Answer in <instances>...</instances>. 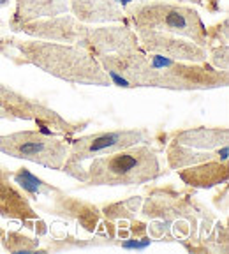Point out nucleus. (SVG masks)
<instances>
[{
  "label": "nucleus",
  "mask_w": 229,
  "mask_h": 254,
  "mask_svg": "<svg viewBox=\"0 0 229 254\" xmlns=\"http://www.w3.org/2000/svg\"><path fill=\"white\" fill-rule=\"evenodd\" d=\"M7 44L18 52L12 62L16 65H36L37 69L72 85L110 87V78L101 67L99 60L78 44L52 43L41 39L5 37Z\"/></svg>",
  "instance_id": "obj_1"
},
{
  "label": "nucleus",
  "mask_w": 229,
  "mask_h": 254,
  "mask_svg": "<svg viewBox=\"0 0 229 254\" xmlns=\"http://www.w3.org/2000/svg\"><path fill=\"white\" fill-rule=\"evenodd\" d=\"M85 186L87 187H130L155 182L166 173L162 168L159 150L150 143L94 157L88 164Z\"/></svg>",
  "instance_id": "obj_2"
},
{
  "label": "nucleus",
  "mask_w": 229,
  "mask_h": 254,
  "mask_svg": "<svg viewBox=\"0 0 229 254\" xmlns=\"http://www.w3.org/2000/svg\"><path fill=\"white\" fill-rule=\"evenodd\" d=\"M123 12L134 30L166 32L206 46V25L192 5L170 0H143L130 2L123 7Z\"/></svg>",
  "instance_id": "obj_3"
},
{
  "label": "nucleus",
  "mask_w": 229,
  "mask_h": 254,
  "mask_svg": "<svg viewBox=\"0 0 229 254\" xmlns=\"http://www.w3.org/2000/svg\"><path fill=\"white\" fill-rule=\"evenodd\" d=\"M139 143H152V134L146 127H129V129L120 127V129H106L79 136L69 143V155L63 163L62 171L78 180L79 184H83L87 177V170L83 168L85 161L134 147Z\"/></svg>",
  "instance_id": "obj_4"
},
{
  "label": "nucleus",
  "mask_w": 229,
  "mask_h": 254,
  "mask_svg": "<svg viewBox=\"0 0 229 254\" xmlns=\"http://www.w3.org/2000/svg\"><path fill=\"white\" fill-rule=\"evenodd\" d=\"M148 62L155 67V88L174 92H198L226 88L229 72L219 71L205 62H180L157 53H146Z\"/></svg>",
  "instance_id": "obj_5"
},
{
  "label": "nucleus",
  "mask_w": 229,
  "mask_h": 254,
  "mask_svg": "<svg viewBox=\"0 0 229 254\" xmlns=\"http://www.w3.org/2000/svg\"><path fill=\"white\" fill-rule=\"evenodd\" d=\"M0 110L20 120H32L36 122L39 131L48 136H65L72 138L76 132H81L90 124V120H67L58 111L50 108L48 104L37 99H30L12 87L0 83Z\"/></svg>",
  "instance_id": "obj_6"
},
{
  "label": "nucleus",
  "mask_w": 229,
  "mask_h": 254,
  "mask_svg": "<svg viewBox=\"0 0 229 254\" xmlns=\"http://www.w3.org/2000/svg\"><path fill=\"white\" fill-rule=\"evenodd\" d=\"M0 152L14 159L39 164L48 170L62 171L69 155V143L65 139L48 136L36 131H18L0 136Z\"/></svg>",
  "instance_id": "obj_7"
},
{
  "label": "nucleus",
  "mask_w": 229,
  "mask_h": 254,
  "mask_svg": "<svg viewBox=\"0 0 229 254\" xmlns=\"http://www.w3.org/2000/svg\"><path fill=\"white\" fill-rule=\"evenodd\" d=\"M110 78V83L120 88H155V67L139 50L118 52L95 57Z\"/></svg>",
  "instance_id": "obj_8"
},
{
  "label": "nucleus",
  "mask_w": 229,
  "mask_h": 254,
  "mask_svg": "<svg viewBox=\"0 0 229 254\" xmlns=\"http://www.w3.org/2000/svg\"><path fill=\"white\" fill-rule=\"evenodd\" d=\"M134 32L138 36L139 48L145 53H157L180 62H205L208 59L205 46H199L185 37L159 30H145V28H138Z\"/></svg>",
  "instance_id": "obj_9"
},
{
  "label": "nucleus",
  "mask_w": 229,
  "mask_h": 254,
  "mask_svg": "<svg viewBox=\"0 0 229 254\" xmlns=\"http://www.w3.org/2000/svg\"><path fill=\"white\" fill-rule=\"evenodd\" d=\"M78 46L87 50L94 57L110 55L118 52H132L139 50V41L134 28L123 23H108L88 27L87 36L78 41Z\"/></svg>",
  "instance_id": "obj_10"
},
{
  "label": "nucleus",
  "mask_w": 229,
  "mask_h": 254,
  "mask_svg": "<svg viewBox=\"0 0 229 254\" xmlns=\"http://www.w3.org/2000/svg\"><path fill=\"white\" fill-rule=\"evenodd\" d=\"M88 27L81 21H78L72 14L50 16V18H41V20L28 21L21 25L16 34H25L30 39L52 41V43H63V44H78L87 36Z\"/></svg>",
  "instance_id": "obj_11"
},
{
  "label": "nucleus",
  "mask_w": 229,
  "mask_h": 254,
  "mask_svg": "<svg viewBox=\"0 0 229 254\" xmlns=\"http://www.w3.org/2000/svg\"><path fill=\"white\" fill-rule=\"evenodd\" d=\"M52 196V205H37V208L52 215H57V217L63 219V221L74 222L76 226L83 228L87 233H94L101 217H103L99 206L90 201H85V199L65 194L60 189L57 192H53Z\"/></svg>",
  "instance_id": "obj_12"
},
{
  "label": "nucleus",
  "mask_w": 229,
  "mask_h": 254,
  "mask_svg": "<svg viewBox=\"0 0 229 254\" xmlns=\"http://www.w3.org/2000/svg\"><path fill=\"white\" fill-rule=\"evenodd\" d=\"M69 12L85 25H130L116 0H67Z\"/></svg>",
  "instance_id": "obj_13"
},
{
  "label": "nucleus",
  "mask_w": 229,
  "mask_h": 254,
  "mask_svg": "<svg viewBox=\"0 0 229 254\" xmlns=\"http://www.w3.org/2000/svg\"><path fill=\"white\" fill-rule=\"evenodd\" d=\"M0 217L21 222L28 230H34V221L39 217L28 196L12 186L9 179H0Z\"/></svg>",
  "instance_id": "obj_14"
},
{
  "label": "nucleus",
  "mask_w": 229,
  "mask_h": 254,
  "mask_svg": "<svg viewBox=\"0 0 229 254\" xmlns=\"http://www.w3.org/2000/svg\"><path fill=\"white\" fill-rule=\"evenodd\" d=\"M14 12L9 20V30L14 34L28 21L69 12L67 0H14Z\"/></svg>",
  "instance_id": "obj_15"
},
{
  "label": "nucleus",
  "mask_w": 229,
  "mask_h": 254,
  "mask_svg": "<svg viewBox=\"0 0 229 254\" xmlns=\"http://www.w3.org/2000/svg\"><path fill=\"white\" fill-rule=\"evenodd\" d=\"M170 141L180 143L196 150H214L229 143V129L222 127H187L170 132Z\"/></svg>",
  "instance_id": "obj_16"
},
{
  "label": "nucleus",
  "mask_w": 229,
  "mask_h": 254,
  "mask_svg": "<svg viewBox=\"0 0 229 254\" xmlns=\"http://www.w3.org/2000/svg\"><path fill=\"white\" fill-rule=\"evenodd\" d=\"M178 177L187 187L192 189H212L221 184H228L229 166L228 161H206L196 166L178 170Z\"/></svg>",
  "instance_id": "obj_17"
},
{
  "label": "nucleus",
  "mask_w": 229,
  "mask_h": 254,
  "mask_svg": "<svg viewBox=\"0 0 229 254\" xmlns=\"http://www.w3.org/2000/svg\"><path fill=\"white\" fill-rule=\"evenodd\" d=\"M164 150H166L168 168L173 171L196 166V164L206 163V161H228L229 154L228 145H222V147L214 148V150H196V148L185 147V145L173 141H168Z\"/></svg>",
  "instance_id": "obj_18"
},
{
  "label": "nucleus",
  "mask_w": 229,
  "mask_h": 254,
  "mask_svg": "<svg viewBox=\"0 0 229 254\" xmlns=\"http://www.w3.org/2000/svg\"><path fill=\"white\" fill-rule=\"evenodd\" d=\"M11 179L14 184L20 186V189L32 199H37L39 196H52L58 190V187L48 184L46 180L39 179L37 175L32 173L28 168H18L16 171H11Z\"/></svg>",
  "instance_id": "obj_19"
},
{
  "label": "nucleus",
  "mask_w": 229,
  "mask_h": 254,
  "mask_svg": "<svg viewBox=\"0 0 229 254\" xmlns=\"http://www.w3.org/2000/svg\"><path fill=\"white\" fill-rule=\"evenodd\" d=\"M141 203L143 196H130L127 199L106 203L101 208V215H104V219H108V221H132L138 215Z\"/></svg>",
  "instance_id": "obj_20"
},
{
  "label": "nucleus",
  "mask_w": 229,
  "mask_h": 254,
  "mask_svg": "<svg viewBox=\"0 0 229 254\" xmlns=\"http://www.w3.org/2000/svg\"><path fill=\"white\" fill-rule=\"evenodd\" d=\"M0 244L7 253H36L39 249L37 238H30L18 231H5L4 237L0 238Z\"/></svg>",
  "instance_id": "obj_21"
},
{
  "label": "nucleus",
  "mask_w": 229,
  "mask_h": 254,
  "mask_svg": "<svg viewBox=\"0 0 229 254\" xmlns=\"http://www.w3.org/2000/svg\"><path fill=\"white\" fill-rule=\"evenodd\" d=\"M212 44H229V18L224 16L222 21L206 27V46Z\"/></svg>",
  "instance_id": "obj_22"
},
{
  "label": "nucleus",
  "mask_w": 229,
  "mask_h": 254,
  "mask_svg": "<svg viewBox=\"0 0 229 254\" xmlns=\"http://www.w3.org/2000/svg\"><path fill=\"white\" fill-rule=\"evenodd\" d=\"M208 62L219 71H229V44H212L206 48Z\"/></svg>",
  "instance_id": "obj_23"
},
{
  "label": "nucleus",
  "mask_w": 229,
  "mask_h": 254,
  "mask_svg": "<svg viewBox=\"0 0 229 254\" xmlns=\"http://www.w3.org/2000/svg\"><path fill=\"white\" fill-rule=\"evenodd\" d=\"M146 228H148V224H146V222L132 219V221H129V226H127V230H129L130 237L143 238V237H146Z\"/></svg>",
  "instance_id": "obj_24"
},
{
  "label": "nucleus",
  "mask_w": 229,
  "mask_h": 254,
  "mask_svg": "<svg viewBox=\"0 0 229 254\" xmlns=\"http://www.w3.org/2000/svg\"><path fill=\"white\" fill-rule=\"evenodd\" d=\"M228 192H229V187H228V184H224L222 192H219V194L214 198V205L222 212H228Z\"/></svg>",
  "instance_id": "obj_25"
},
{
  "label": "nucleus",
  "mask_w": 229,
  "mask_h": 254,
  "mask_svg": "<svg viewBox=\"0 0 229 254\" xmlns=\"http://www.w3.org/2000/svg\"><path fill=\"white\" fill-rule=\"evenodd\" d=\"M0 57H5V59H9L11 62L18 57V52H16L14 48L9 46L7 41H5V37L4 39H0Z\"/></svg>",
  "instance_id": "obj_26"
},
{
  "label": "nucleus",
  "mask_w": 229,
  "mask_h": 254,
  "mask_svg": "<svg viewBox=\"0 0 229 254\" xmlns=\"http://www.w3.org/2000/svg\"><path fill=\"white\" fill-rule=\"evenodd\" d=\"M203 7H205L210 14H217V12H221V4H219V0H206V2H203Z\"/></svg>",
  "instance_id": "obj_27"
},
{
  "label": "nucleus",
  "mask_w": 229,
  "mask_h": 254,
  "mask_svg": "<svg viewBox=\"0 0 229 254\" xmlns=\"http://www.w3.org/2000/svg\"><path fill=\"white\" fill-rule=\"evenodd\" d=\"M34 231H36L37 237H44V235H48V226H46V222L41 221L39 217L34 221Z\"/></svg>",
  "instance_id": "obj_28"
},
{
  "label": "nucleus",
  "mask_w": 229,
  "mask_h": 254,
  "mask_svg": "<svg viewBox=\"0 0 229 254\" xmlns=\"http://www.w3.org/2000/svg\"><path fill=\"white\" fill-rule=\"evenodd\" d=\"M134 2H143V0H134ZM170 2H180V4H194V5H203L205 0H170Z\"/></svg>",
  "instance_id": "obj_29"
},
{
  "label": "nucleus",
  "mask_w": 229,
  "mask_h": 254,
  "mask_svg": "<svg viewBox=\"0 0 229 254\" xmlns=\"http://www.w3.org/2000/svg\"><path fill=\"white\" fill-rule=\"evenodd\" d=\"M0 179H11V171L0 164Z\"/></svg>",
  "instance_id": "obj_30"
},
{
  "label": "nucleus",
  "mask_w": 229,
  "mask_h": 254,
  "mask_svg": "<svg viewBox=\"0 0 229 254\" xmlns=\"http://www.w3.org/2000/svg\"><path fill=\"white\" fill-rule=\"evenodd\" d=\"M12 0H0V9H4V7H7L9 4H11Z\"/></svg>",
  "instance_id": "obj_31"
}]
</instances>
